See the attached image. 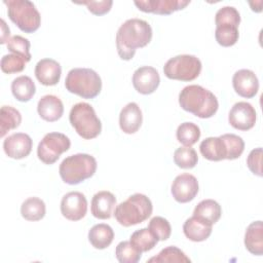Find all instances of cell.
I'll list each match as a JSON object with an SVG mask.
<instances>
[{
	"instance_id": "obj_1",
	"label": "cell",
	"mask_w": 263,
	"mask_h": 263,
	"mask_svg": "<svg viewBox=\"0 0 263 263\" xmlns=\"http://www.w3.org/2000/svg\"><path fill=\"white\" fill-rule=\"evenodd\" d=\"M152 39V28L141 18L126 20L117 30L116 49L121 60L129 61L138 48L145 47Z\"/></svg>"
},
{
	"instance_id": "obj_2",
	"label": "cell",
	"mask_w": 263,
	"mask_h": 263,
	"mask_svg": "<svg viewBox=\"0 0 263 263\" xmlns=\"http://www.w3.org/2000/svg\"><path fill=\"white\" fill-rule=\"evenodd\" d=\"M181 108L199 118H211L219 108L217 97L209 89L191 84L185 86L179 93Z\"/></svg>"
},
{
	"instance_id": "obj_3",
	"label": "cell",
	"mask_w": 263,
	"mask_h": 263,
	"mask_svg": "<svg viewBox=\"0 0 263 263\" xmlns=\"http://www.w3.org/2000/svg\"><path fill=\"white\" fill-rule=\"evenodd\" d=\"M152 211L153 205L150 198L145 194L135 193L116 205L114 217L120 225L129 227L147 220Z\"/></svg>"
},
{
	"instance_id": "obj_4",
	"label": "cell",
	"mask_w": 263,
	"mask_h": 263,
	"mask_svg": "<svg viewBox=\"0 0 263 263\" xmlns=\"http://www.w3.org/2000/svg\"><path fill=\"white\" fill-rule=\"evenodd\" d=\"M97 160L86 153H77L66 157L60 164L61 179L69 185H77L92 177L97 171Z\"/></svg>"
},
{
	"instance_id": "obj_5",
	"label": "cell",
	"mask_w": 263,
	"mask_h": 263,
	"mask_svg": "<svg viewBox=\"0 0 263 263\" xmlns=\"http://www.w3.org/2000/svg\"><path fill=\"white\" fill-rule=\"evenodd\" d=\"M65 86L71 93L83 99H93L102 90V79L92 69L73 68L67 74Z\"/></svg>"
},
{
	"instance_id": "obj_6",
	"label": "cell",
	"mask_w": 263,
	"mask_h": 263,
	"mask_svg": "<svg viewBox=\"0 0 263 263\" xmlns=\"http://www.w3.org/2000/svg\"><path fill=\"white\" fill-rule=\"evenodd\" d=\"M69 121L76 133L85 140L95 139L102 132V123L95 109L85 102L77 103L71 108Z\"/></svg>"
},
{
	"instance_id": "obj_7",
	"label": "cell",
	"mask_w": 263,
	"mask_h": 263,
	"mask_svg": "<svg viewBox=\"0 0 263 263\" xmlns=\"http://www.w3.org/2000/svg\"><path fill=\"white\" fill-rule=\"evenodd\" d=\"M7 6V14L12 23L25 33H34L41 24V15L33 2L29 0H8L3 2Z\"/></svg>"
},
{
	"instance_id": "obj_8",
	"label": "cell",
	"mask_w": 263,
	"mask_h": 263,
	"mask_svg": "<svg viewBox=\"0 0 263 263\" xmlns=\"http://www.w3.org/2000/svg\"><path fill=\"white\" fill-rule=\"evenodd\" d=\"M200 60L192 54H179L171 58L163 67L164 75L172 80L192 81L201 72Z\"/></svg>"
},
{
	"instance_id": "obj_9",
	"label": "cell",
	"mask_w": 263,
	"mask_h": 263,
	"mask_svg": "<svg viewBox=\"0 0 263 263\" xmlns=\"http://www.w3.org/2000/svg\"><path fill=\"white\" fill-rule=\"evenodd\" d=\"M71 146L70 139L62 133H48L39 142L37 156L45 164L54 163Z\"/></svg>"
},
{
	"instance_id": "obj_10",
	"label": "cell",
	"mask_w": 263,
	"mask_h": 263,
	"mask_svg": "<svg viewBox=\"0 0 263 263\" xmlns=\"http://www.w3.org/2000/svg\"><path fill=\"white\" fill-rule=\"evenodd\" d=\"M199 190L197 179L188 173L181 174L173 181L171 192L176 201L186 203L194 199Z\"/></svg>"
},
{
	"instance_id": "obj_11",
	"label": "cell",
	"mask_w": 263,
	"mask_h": 263,
	"mask_svg": "<svg viewBox=\"0 0 263 263\" xmlns=\"http://www.w3.org/2000/svg\"><path fill=\"white\" fill-rule=\"evenodd\" d=\"M257 119L255 108L247 102L235 103L229 111L228 121L238 130H249L254 127Z\"/></svg>"
},
{
	"instance_id": "obj_12",
	"label": "cell",
	"mask_w": 263,
	"mask_h": 263,
	"mask_svg": "<svg viewBox=\"0 0 263 263\" xmlns=\"http://www.w3.org/2000/svg\"><path fill=\"white\" fill-rule=\"evenodd\" d=\"M87 212V199L84 194L78 191H71L65 194L61 200V213L70 221L81 220Z\"/></svg>"
},
{
	"instance_id": "obj_13",
	"label": "cell",
	"mask_w": 263,
	"mask_h": 263,
	"mask_svg": "<svg viewBox=\"0 0 263 263\" xmlns=\"http://www.w3.org/2000/svg\"><path fill=\"white\" fill-rule=\"evenodd\" d=\"M160 83L158 71L151 66H142L133 74V85L142 95L153 93Z\"/></svg>"
},
{
	"instance_id": "obj_14",
	"label": "cell",
	"mask_w": 263,
	"mask_h": 263,
	"mask_svg": "<svg viewBox=\"0 0 263 263\" xmlns=\"http://www.w3.org/2000/svg\"><path fill=\"white\" fill-rule=\"evenodd\" d=\"M139 10L159 15H168L175 11L184 9L190 4L189 0H143L135 1Z\"/></svg>"
},
{
	"instance_id": "obj_15",
	"label": "cell",
	"mask_w": 263,
	"mask_h": 263,
	"mask_svg": "<svg viewBox=\"0 0 263 263\" xmlns=\"http://www.w3.org/2000/svg\"><path fill=\"white\" fill-rule=\"evenodd\" d=\"M33 141L28 134L15 133L8 136L3 141V150L5 154L13 159L27 157L32 150Z\"/></svg>"
},
{
	"instance_id": "obj_16",
	"label": "cell",
	"mask_w": 263,
	"mask_h": 263,
	"mask_svg": "<svg viewBox=\"0 0 263 263\" xmlns=\"http://www.w3.org/2000/svg\"><path fill=\"white\" fill-rule=\"evenodd\" d=\"M232 85L235 92L246 99L254 98L259 90V80L249 69H240L233 74Z\"/></svg>"
},
{
	"instance_id": "obj_17",
	"label": "cell",
	"mask_w": 263,
	"mask_h": 263,
	"mask_svg": "<svg viewBox=\"0 0 263 263\" xmlns=\"http://www.w3.org/2000/svg\"><path fill=\"white\" fill-rule=\"evenodd\" d=\"M62 75L60 63L52 59H42L35 66V76L37 80L45 85L52 86L59 83Z\"/></svg>"
},
{
	"instance_id": "obj_18",
	"label": "cell",
	"mask_w": 263,
	"mask_h": 263,
	"mask_svg": "<svg viewBox=\"0 0 263 263\" xmlns=\"http://www.w3.org/2000/svg\"><path fill=\"white\" fill-rule=\"evenodd\" d=\"M143 122V115L139 105L135 102L126 104L119 114V126L124 134L137 133Z\"/></svg>"
},
{
	"instance_id": "obj_19",
	"label": "cell",
	"mask_w": 263,
	"mask_h": 263,
	"mask_svg": "<svg viewBox=\"0 0 263 263\" xmlns=\"http://www.w3.org/2000/svg\"><path fill=\"white\" fill-rule=\"evenodd\" d=\"M116 205V198L113 193L107 190L97 192L91 199L90 211L95 218L106 220L110 219Z\"/></svg>"
},
{
	"instance_id": "obj_20",
	"label": "cell",
	"mask_w": 263,
	"mask_h": 263,
	"mask_svg": "<svg viewBox=\"0 0 263 263\" xmlns=\"http://www.w3.org/2000/svg\"><path fill=\"white\" fill-rule=\"evenodd\" d=\"M37 112L43 120L53 122L63 116L64 105L57 96L45 95L37 104Z\"/></svg>"
},
{
	"instance_id": "obj_21",
	"label": "cell",
	"mask_w": 263,
	"mask_h": 263,
	"mask_svg": "<svg viewBox=\"0 0 263 263\" xmlns=\"http://www.w3.org/2000/svg\"><path fill=\"white\" fill-rule=\"evenodd\" d=\"M211 224L205 221L192 216L188 218L183 224V232L185 236L195 242L206 240L212 233Z\"/></svg>"
},
{
	"instance_id": "obj_22",
	"label": "cell",
	"mask_w": 263,
	"mask_h": 263,
	"mask_svg": "<svg viewBox=\"0 0 263 263\" xmlns=\"http://www.w3.org/2000/svg\"><path fill=\"white\" fill-rule=\"evenodd\" d=\"M246 249L253 255H263V224L262 221L252 222L245 233Z\"/></svg>"
},
{
	"instance_id": "obj_23",
	"label": "cell",
	"mask_w": 263,
	"mask_h": 263,
	"mask_svg": "<svg viewBox=\"0 0 263 263\" xmlns=\"http://www.w3.org/2000/svg\"><path fill=\"white\" fill-rule=\"evenodd\" d=\"M201 155L211 161H220L226 159L227 151L221 137H209L199 145Z\"/></svg>"
},
{
	"instance_id": "obj_24",
	"label": "cell",
	"mask_w": 263,
	"mask_h": 263,
	"mask_svg": "<svg viewBox=\"0 0 263 263\" xmlns=\"http://www.w3.org/2000/svg\"><path fill=\"white\" fill-rule=\"evenodd\" d=\"M113 239L114 231L108 224H96L88 231V240L95 249L104 250L112 243Z\"/></svg>"
},
{
	"instance_id": "obj_25",
	"label": "cell",
	"mask_w": 263,
	"mask_h": 263,
	"mask_svg": "<svg viewBox=\"0 0 263 263\" xmlns=\"http://www.w3.org/2000/svg\"><path fill=\"white\" fill-rule=\"evenodd\" d=\"M222 215L221 205L214 199H203L197 203L193 216L213 225L219 221Z\"/></svg>"
},
{
	"instance_id": "obj_26",
	"label": "cell",
	"mask_w": 263,
	"mask_h": 263,
	"mask_svg": "<svg viewBox=\"0 0 263 263\" xmlns=\"http://www.w3.org/2000/svg\"><path fill=\"white\" fill-rule=\"evenodd\" d=\"M11 92L20 102H29L36 92V86L31 77L22 75L11 82Z\"/></svg>"
},
{
	"instance_id": "obj_27",
	"label": "cell",
	"mask_w": 263,
	"mask_h": 263,
	"mask_svg": "<svg viewBox=\"0 0 263 263\" xmlns=\"http://www.w3.org/2000/svg\"><path fill=\"white\" fill-rule=\"evenodd\" d=\"M46 205L39 197H29L21 205V215L27 221H39L44 218Z\"/></svg>"
},
{
	"instance_id": "obj_28",
	"label": "cell",
	"mask_w": 263,
	"mask_h": 263,
	"mask_svg": "<svg viewBox=\"0 0 263 263\" xmlns=\"http://www.w3.org/2000/svg\"><path fill=\"white\" fill-rule=\"evenodd\" d=\"M22 122V114L11 106H2L0 110V137L3 138L9 130L15 129Z\"/></svg>"
},
{
	"instance_id": "obj_29",
	"label": "cell",
	"mask_w": 263,
	"mask_h": 263,
	"mask_svg": "<svg viewBox=\"0 0 263 263\" xmlns=\"http://www.w3.org/2000/svg\"><path fill=\"white\" fill-rule=\"evenodd\" d=\"M147 262L154 263H190L191 260L186 254L175 246L162 249L156 256L150 258Z\"/></svg>"
},
{
	"instance_id": "obj_30",
	"label": "cell",
	"mask_w": 263,
	"mask_h": 263,
	"mask_svg": "<svg viewBox=\"0 0 263 263\" xmlns=\"http://www.w3.org/2000/svg\"><path fill=\"white\" fill-rule=\"evenodd\" d=\"M129 241L142 253L152 250L158 242L155 235L147 228L136 230L129 237Z\"/></svg>"
},
{
	"instance_id": "obj_31",
	"label": "cell",
	"mask_w": 263,
	"mask_h": 263,
	"mask_svg": "<svg viewBox=\"0 0 263 263\" xmlns=\"http://www.w3.org/2000/svg\"><path fill=\"white\" fill-rule=\"evenodd\" d=\"M177 140L186 147H191L200 138V128L193 122L181 123L176 132Z\"/></svg>"
},
{
	"instance_id": "obj_32",
	"label": "cell",
	"mask_w": 263,
	"mask_h": 263,
	"mask_svg": "<svg viewBox=\"0 0 263 263\" xmlns=\"http://www.w3.org/2000/svg\"><path fill=\"white\" fill-rule=\"evenodd\" d=\"M115 256L120 263H137L142 257V252H140L129 240H123L117 245Z\"/></svg>"
},
{
	"instance_id": "obj_33",
	"label": "cell",
	"mask_w": 263,
	"mask_h": 263,
	"mask_svg": "<svg viewBox=\"0 0 263 263\" xmlns=\"http://www.w3.org/2000/svg\"><path fill=\"white\" fill-rule=\"evenodd\" d=\"M174 162L181 168L189 170L197 164L198 156L193 148L184 146L176 149L174 152Z\"/></svg>"
},
{
	"instance_id": "obj_34",
	"label": "cell",
	"mask_w": 263,
	"mask_h": 263,
	"mask_svg": "<svg viewBox=\"0 0 263 263\" xmlns=\"http://www.w3.org/2000/svg\"><path fill=\"white\" fill-rule=\"evenodd\" d=\"M225 144L228 160L237 159L245 150V142L241 137L234 134H224L220 136Z\"/></svg>"
},
{
	"instance_id": "obj_35",
	"label": "cell",
	"mask_w": 263,
	"mask_h": 263,
	"mask_svg": "<svg viewBox=\"0 0 263 263\" xmlns=\"http://www.w3.org/2000/svg\"><path fill=\"white\" fill-rule=\"evenodd\" d=\"M239 37L238 28L229 25L217 26L215 31V38L218 44L224 47H229L234 45Z\"/></svg>"
},
{
	"instance_id": "obj_36",
	"label": "cell",
	"mask_w": 263,
	"mask_h": 263,
	"mask_svg": "<svg viewBox=\"0 0 263 263\" xmlns=\"http://www.w3.org/2000/svg\"><path fill=\"white\" fill-rule=\"evenodd\" d=\"M215 24L216 27L229 25L238 28L240 24V14L233 6H223L216 12Z\"/></svg>"
},
{
	"instance_id": "obj_37",
	"label": "cell",
	"mask_w": 263,
	"mask_h": 263,
	"mask_svg": "<svg viewBox=\"0 0 263 263\" xmlns=\"http://www.w3.org/2000/svg\"><path fill=\"white\" fill-rule=\"evenodd\" d=\"M6 44H7V49L10 52L23 57L27 62L31 61V58H32L30 53L31 43L27 38L21 35H14L9 38Z\"/></svg>"
},
{
	"instance_id": "obj_38",
	"label": "cell",
	"mask_w": 263,
	"mask_h": 263,
	"mask_svg": "<svg viewBox=\"0 0 263 263\" xmlns=\"http://www.w3.org/2000/svg\"><path fill=\"white\" fill-rule=\"evenodd\" d=\"M27 63L28 62L23 57L18 54L10 53L2 57L0 66L3 73L13 74V73L22 72L25 69Z\"/></svg>"
},
{
	"instance_id": "obj_39",
	"label": "cell",
	"mask_w": 263,
	"mask_h": 263,
	"mask_svg": "<svg viewBox=\"0 0 263 263\" xmlns=\"http://www.w3.org/2000/svg\"><path fill=\"white\" fill-rule=\"evenodd\" d=\"M148 229L155 235L159 240H166L170 238L172 233V227L170 222L163 217H153L148 225Z\"/></svg>"
},
{
	"instance_id": "obj_40",
	"label": "cell",
	"mask_w": 263,
	"mask_h": 263,
	"mask_svg": "<svg viewBox=\"0 0 263 263\" xmlns=\"http://www.w3.org/2000/svg\"><path fill=\"white\" fill-rule=\"evenodd\" d=\"M75 4L86 5L88 11L95 15H103L110 11L113 1L112 0H103V1H82V2H73Z\"/></svg>"
},
{
	"instance_id": "obj_41",
	"label": "cell",
	"mask_w": 263,
	"mask_h": 263,
	"mask_svg": "<svg viewBox=\"0 0 263 263\" xmlns=\"http://www.w3.org/2000/svg\"><path fill=\"white\" fill-rule=\"evenodd\" d=\"M262 148L253 149L247 158V165L249 170L256 176L262 177Z\"/></svg>"
},
{
	"instance_id": "obj_42",
	"label": "cell",
	"mask_w": 263,
	"mask_h": 263,
	"mask_svg": "<svg viewBox=\"0 0 263 263\" xmlns=\"http://www.w3.org/2000/svg\"><path fill=\"white\" fill-rule=\"evenodd\" d=\"M1 44H4V43H7L8 40H9V35H10V30L9 28L7 27L5 21L2 18L1 20Z\"/></svg>"
}]
</instances>
